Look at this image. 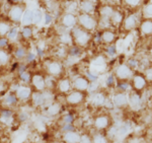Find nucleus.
Segmentation results:
<instances>
[{
  "instance_id": "32",
  "label": "nucleus",
  "mask_w": 152,
  "mask_h": 143,
  "mask_svg": "<svg viewBox=\"0 0 152 143\" xmlns=\"http://www.w3.org/2000/svg\"><path fill=\"white\" fill-rule=\"evenodd\" d=\"M12 118V113L9 110H3L1 113V122H7L8 120H10Z\"/></svg>"
},
{
  "instance_id": "17",
  "label": "nucleus",
  "mask_w": 152,
  "mask_h": 143,
  "mask_svg": "<svg viewBox=\"0 0 152 143\" xmlns=\"http://www.w3.org/2000/svg\"><path fill=\"white\" fill-rule=\"evenodd\" d=\"M20 23L26 26H31V24L34 23V10H31V9L24 10L23 16V18H21Z\"/></svg>"
},
{
  "instance_id": "51",
  "label": "nucleus",
  "mask_w": 152,
  "mask_h": 143,
  "mask_svg": "<svg viewBox=\"0 0 152 143\" xmlns=\"http://www.w3.org/2000/svg\"><path fill=\"white\" fill-rule=\"evenodd\" d=\"M19 119L21 121H26L28 119V115H26V113H23V114H20V116H19Z\"/></svg>"
},
{
  "instance_id": "18",
  "label": "nucleus",
  "mask_w": 152,
  "mask_h": 143,
  "mask_svg": "<svg viewBox=\"0 0 152 143\" xmlns=\"http://www.w3.org/2000/svg\"><path fill=\"white\" fill-rule=\"evenodd\" d=\"M33 102L35 103L36 106H43L45 105V103H47V98H46L45 93H42L41 92H37L33 93L31 95Z\"/></svg>"
},
{
  "instance_id": "12",
  "label": "nucleus",
  "mask_w": 152,
  "mask_h": 143,
  "mask_svg": "<svg viewBox=\"0 0 152 143\" xmlns=\"http://www.w3.org/2000/svg\"><path fill=\"white\" fill-rule=\"evenodd\" d=\"M128 100H129V105L130 107L133 110H138L141 107V97L138 95L136 92H131L128 95Z\"/></svg>"
},
{
  "instance_id": "43",
  "label": "nucleus",
  "mask_w": 152,
  "mask_h": 143,
  "mask_svg": "<svg viewBox=\"0 0 152 143\" xmlns=\"http://www.w3.org/2000/svg\"><path fill=\"white\" fill-rule=\"evenodd\" d=\"M144 76H145L146 80L152 82V67H149V68L146 69V70H145V75H144Z\"/></svg>"
},
{
  "instance_id": "24",
  "label": "nucleus",
  "mask_w": 152,
  "mask_h": 143,
  "mask_svg": "<svg viewBox=\"0 0 152 143\" xmlns=\"http://www.w3.org/2000/svg\"><path fill=\"white\" fill-rule=\"evenodd\" d=\"M141 33L143 34H152V21H145L141 23Z\"/></svg>"
},
{
  "instance_id": "15",
  "label": "nucleus",
  "mask_w": 152,
  "mask_h": 143,
  "mask_svg": "<svg viewBox=\"0 0 152 143\" xmlns=\"http://www.w3.org/2000/svg\"><path fill=\"white\" fill-rule=\"evenodd\" d=\"M80 140V135L77 132L73 131H68L65 132L63 135V141L65 143H79Z\"/></svg>"
},
{
  "instance_id": "11",
  "label": "nucleus",
  "mask_w": 152,
  "mask_h": 143,
  "mask_svg": "<svg viewBox=\"0 0 152 143\" xmlns=\"http://www.w3.org/2000/svg\"><path fill=\"white\" fill-rule=\"evenodd\" d=\"M31 84L37 88L38 92H43L46 88V80L40 74H36L31 77Z\"/></svg>"
},
{
  "instance_id": "13",
  "label": "nucleus",
  "mask_w": 152,
  "mask_h": 143,
  "mask_svg": "<svg viewBox=\"0 0 152 143\" xmlns=\"http://www.w3.org/2000/svg\"><path fill=\"white\" fill-rule=\"evenodd\" d=\"M15 95L18 100H26L31 98V95H33V93H31V88L28 87V86H19L18 88V90H16Z\"/></svg>"
},
{
  "instance_id": "47",
  "label": "nucleus",
  "mask_w": 152,
  "mask_h": 143,
  "mask_svg": "<svg viewBox=\"0 0 152 143\" xmlns=\"http://www.w3.org/2000/svg\"><path fill=\"white\" fill-rule=\"evenodd\" d=\"M107 84L109 86H114L116 84V80H115V77L113 75H110L109 77L107 78Z\"/></svg>"
},
{
  "instance_id": "52",
  "label": "nucleus",
  "mask_w": 152,
  "mask_h": 143,
  "mask_svg": "<svg viewBox=\"0 0 152 143\" xmlns=\"http://www.w3.org/2000/svg\"><path fill=\"white\" fill-rule=\"evenodd\" d=\"M50 21H51V17L49 14H47V15H46V23H50Z\"/></svg>"
},
{
  "instance_id": "5",
  "label": "nucleus",
  "mask_w": 152,
  "mask_h": 143,
  "mask_svg": "<svg viewBox=\"0 0 152 143\" xmlns=\"http://www.w3.org/2000/svg\"><path fill=\"white\" fill-rule=\"evenodd\" d=\"M73 86H74L75 90H79V92H84L89 88L90 81L86 77L83 76H78L73 81Z\"/></svg>"
},
{
  "instance_id": "53",
  "label": "nucleus",
  "mask_w": 152,
  "mask_h": 143,
  "mask_svg": "<svg viewBox=\"0 0 152 143\" xmlns=\"http://www.w3.org/2000/svg\"><path fill=\"white\" fill-rule=\"evenodd\" d=\"M54 143H63V142H54Z\"/></svg>"
},
{
  "instance_id": "2",
  "label": "nucleus",
  "mask_w": 152,
  "mask_h": 143,
  "mask_svg": "<svg viewBox=\"0 0 152 143\" xmlns=\"http://www.w3.org/2000/svg\"><path fill=\"white\" fill-rule=\"evenodd\" d=\"M133 75V70L129 67L128 64H120L115 71V76L120 81H127L128 79H132Z\"/></svg>"
},
{
  "instance_id": "55",
  "label": "nucleus",
  "mask_w": 152,
  "mask_h": 143,
  "mask_svg": "<svg viewBox=\"0 0 152 143\" xmlns=\"http://www.w3.org/2000/svg\"><path fill=\"white\" fill-rule=\"evenodd\" d=\"M151 56H152V50H151Z\"/></svg>"
},
{
  "instance_id": "29",
  "label": "nucleus",
  "mask_w": 152,
  "mask_h": 143,
  "mask_svg": "<svg viewBox=\"0 0 152 143\" xmlns=\"http://www.w3.org/2000/svg\"><path fill=\"white\" fill-rule=\"evenodd\" d=\"M10 29H11L10 26H9L8 23H4V21H1V23H0V36H1V38H3L6 34H8Z\"/></svg>"
},
{
  "instance_id": "19",
  "label": "nucleus",
  "mask_w": 152,
  "mask_h": 143,
  "mask_svg": "<svg viewBox=\"0 0 152 143\" xmlns=\"http://www.w3.org/2000/svg\"><path fill=\"white\" fill-rule=\"evenodd\" d=\"M107 102V97L104 92H96L92 97V103L94 106H102Z\"/></svg>"
},
{
  "instance_id": "4",
  "label": "nucleus",
  "mask_w": 152,
  "mask_h": 143,
  "mask_svg": "<svg viewBox=\"0 0 152 143\" xmlns=\"http://www.w3.org/2000/svg\"><path fill=\"white\" fill-rule=\"evenodd\" d=\"M147 85V80L145 76L142 74H134L132 77V86L135 92H140L144 89Z\"/></svg>"
},
{
  "instance_id": "31",
  "label": "nucleus",
  "mask_w": 152,
  "mask_h": 143,
  "mask_svg": "<svg viewBox=\"0 0 152 143\" xmlns=\"http://www.w3.org/2000/svg\"><path fill=\"white\" fill-rule=\"evenodd\" d=\"M18 100V97H16V95L11 93V95H6L5 98H4V103H5V105H7V106H11V105H14Z\"/></svg>"
},
{
  "instance_id": "27",
  "label": "nucleus",
  "mask_w": 152,
  "mask_h": 143,
  "mask_svg": "<svg viewBox=\"0 0 152 143\" xmlns=\"http://www.w3.org/2000/svg\"><path fill=\"white\" fill-rule=\"evenodd\" d=\"M8 62H9L8 53L4 49H1V51H0V63H1V66L6 65Z\"/></svg>"
},
{
  "instance_id": "48",
  "label": "nucleus",
  "mask_w": 152,
  "mask_h": 143,
  "mask_svg": "<svg viewBox=\"0 0 152 143\" xmlns=\"http://www.w3.org/2000/svg\"><path fill=\"white\" fill-rule=\"evenodd\" d=\"M6 45H7V39L1 38V40H0V46H1V49H3Z\"/></svg>"
},
{
  "instance_id": "34",
  "label": "nucleus",
  "mask_w": 152,
  "mask_h": 143,
  "mask_svg": "<svg viewBox=\"0 0 152 143\" xmlns=\"http://www.w3.org/2000/svg\"><path fill=\"white\" fill-rule=\"evenodd\" d=\"M143 14L148 18H152V2L145 5L143 9Z\"/></svg>"
},
{
  "instance_id": "49",
  "label": "nucleus",
  "mask_w": 152,
  "mask_h": 143,
  "mask_svg": "<svg viewBox=\"0 0 152 143\" xmlns=\"http://www.w3.org/2000/svg\"><path fill=\"white\" fill-rule=\"evenodd\" d=\"M127 4H132V6H137L138 4H140V1H132V0H128L126 1Z\"/></svg>"
},
{
  "instance_id": "16",
  "label": "nucleus",
  "mask_w": 152,
  "mask_h": 143,
  "mask_svg": "<svg viewBox=\"0 0 152 143\" xmlns=\"http://www.w3.org/2000/svg\"><path fill=\"white\" fill-rule=\"evenodd\" d=\"M137 23H138V19H137L136 15L134 14H131V15H128L125 18L124 21V28L127 31H130V29H133L136 28Z\"/></svg>"
},
{
  "instance_id": "50",
  "label": "nucleus",
  "mask_w": 152,
  "mask_h": 143,
  "mask_svg": "<svg viewBox=\"0 0 152 143\" xmlns=\"http://www.w3.org/2000/svg\"><path fill=\"white\" fill-rule=\"evenodd\" d=\"M26 57H28V61H29V60H31V61H33L34 59H35L36 56H35V54H34V53H28V56H26Z\"/></svg>"
},
{
  "instance_id": "8",
  "label": "nucleus",
  "mask_w": 152,
  "mask_h": 143,
  "mask_svg": "<svg viewBox=\"0 0 152 143\" xmlns=\"http://www.w3.org/2000/svg\"><path fill=\"white\" fill-rule=\"evenodd\" d=\"M23 9L21 6H18V5H14L12 6L9 10V17L12 21L14 23H18V21H21V18L23 16Z\"/></svg>"
},
{
  "instance_id": "35",
  "label": "nucleus",
  "mask_w": 152,
  "mask_h": 143,
  "mask_svg": "<svg viewBox=\"0 0 152 143\" xmlns=\"http://www.w3.org/2000/svg\"><path fill=\"white\" fill-rule=\"evenodd\" d=\"M18 28H12L10 31H9L8 34H7V37L9 39V40H15L16 38H18Z\"/></svg>"
},
{
  "instance_id": "21",
  "label": "nucleus",
  "mask_w": 152,
  "mask_h": 143,
  "mask_svg": "<svg viewBox=\"0 0 152 143\" xmlns=\"http://www.w3.org/2000/svg\"><path fill=\"white\" fill-rule=\"evenodd\" d=\"M116 40V34L112 31H104L102 34V41L105 44H112Z\"/></svg>"
},
{
  "instance_id": "26",
  "label": "nucleus",
  "mask_w": 152,
  "mask_h": 143,
  "mask_svg": "<svg viewBox=\"0 0 152 143\" xmlns=\"http://www.w3.org/2000/svg\"><path fill=\"white\" fill-rule=\"evenodd\" d=\"M92 143H109V140L104 134L99 133V134H95L92 137Z\"/></svg>"
},
{
  "instance_id": "45",
  "label": "nucleus",
  "mask_w": 152,
  "mask_h": 143,
  "mask_svg": "<svg viewBox=\"0 0 152 143\" xmlns=\"http://www.w3.org/2000/svg\"><path fill=\"white\" fill-rule=\"evenodd\" d=\"M128 66L132 69V70H133L134 68L138 67V61L135 60V59H130L129 62H128Z\"/></svg>"
},
{
  "instance_id": "36",
  "label": "nucleus",
  "mask_w": 152,
  "mask_h": 143,
  "mask_svg": "<svg viewBox=\"0 0 152 143\" xmlns=\"http://www.w3.org/2000/svg\"><path fill=\"white\" fill-rule=\"evenodd\" d=\"M111 23H112L111 18H102V21H99V26H100V28L107 29L111 26Z\"/></svg>"
},
{
  "instance_id": "39",
  "label": "nucleus",
  "mask_w": 152,
  "mask_h": 143,
  "mask_svg": "<svg viewBox=\"0 0 152 143\" xmlns=\"http://www.w3.org/2000/svg\"><path fill=\"white\" fill-rule=\"evenodd\" d=\"M79 143H92V138L89 137L87 134L80 135V140Z\"/></svg>"
},
{
  "instance_id": "37",
  "label": "nucleus",
  "mask_w": 152,
  "mask_h": 143,
  "mask_svg": "<svg viewBox=\"0 0 152 143\" xmlns=\"http://www.w3.org/2000/svg\"><path fill=\"white\" fill-rule=\"evenodd\" d=\"M80 49L79 47H73V48H71V50L69 52V55L71 57H78V56H80Z\"/></svg>"
},
{
  "instance_id": "30",
  "label": "nucleus",
  "mask_w": 152,
  "mask_h": 143,
  "mask_svg": "<svg viewBox=\"0 0 152 143\" xmlns=\"http://www.w3.org/2000/svg\"><path fill=\"white\" fill-rule=\"evenodd\" d=\"M130 129V126L128 123H125V124L121 125L120 127H118V133L117 135H119V136H125V135L128 133Z\"/></svg>"
},
{
  "instance_id": "22",
  "label": "nucleus",
  "mask_w": 152,
  "mask_h": 143,
  "mask_svg": "<svg viewBox=\"0 0 152 143\" xmlns=\"http://www.w3.org/2000/svg\"><path fill=\"white\" fill-rule=\"evenodd\" d=\"M58 87H59V90L61 92H68L71 88V82L69 79L67 78H64V79H61L60 82L58 84Z\"/></svg>"
},
{
  "instance_id": "23",
  "label": "nucleus",
  "mask_w": 152,
  "mask_h": 143,
  "mask_svg": "<svg viewBox=\"0 0 152 143\" xmlns=\"http://www.w3.org/2000/svg\"><path fill=\"white\" fill-rule=\"evenodd\" d=\"M114 13H115L114 9L110 5H105L104 7H102V9H100V15H102V18H112Z\"/></svg>"
},
{
  "instance_id": "10",
  "label": "nucleus",
  "mask_w": 152,
  "mask_h": 143,
  "mask_svg": "<svg viewBox=\"0 0 152 143\" xmlns=\"http://www.w3.org/2000/svg\"><path fill=\"white\" fill-rule=\"evenodd\" d=\"M110 125V118L107 115L97 116L94 119V127L97 130H104Z\"/></svg>"
},
{
  "instance_id": "6",
  "label": "nucleus",
  "mask_w": 152,
  "mask_h": 143,
  "mask_svg": "<svg viewBox=\"0 0 152 143\" xmlns=\"http://www.w3.org/2000/svg\"><path fill=\"white\" fill-rule=\"evenodd\" d=\"M83 100H84V95L82 93V92H79V90L71 92L66 97V102L70 103V105H78V103H82Z\"/></svg>"
},
{
  "instance_id": "3",
  "label": "nucleus",
  "mask_w": 152,
  "mask_h": 143,
  "mask_svg": "<svg viewBox=\"0 0 152 143\" xmlns=\"http://www.w3.org/2000/svg\"><path fill=\"white\" fill-rule=\"evenodd\" d=\"M77 21L82 26V29L87 32L94 29L97 26V21L90 14H86V13L79 14V16L77 17Z\"/></svg>"
},
{
  "instance_id": "9",
  "label": "nucleus",
  "mask_w": 152,
  "mask_h": 143,
  "mask_svg": "<svg viewBox=\"0 0 152 143\" xmlns=\"http://www.w3.org/2000/svg\"><path fill=\"white\" fill-rule=\"evenodd\" d=\"M61 23H62V26H65L66 29H72L76 26V23H77L78 21L74 14L69 12V13H66L62 16Z\"/></svg>"
},
{
  "instance_id": "25",
  "label": "nucleus",
  "mask_w": 152,
  "mask_h": 143,
  "mask_svg": "<svg viewBox=\"0 0 152 143\" xmlns=\"http://www.w3.org/2000/svg\"><path fill=\"white\" fill-rule=\"evenodd\" d=\"M60 111H61V106L59 105L58 103H51L48 107L47 113L50 116H56L60 113Z\"/></svg>"
},
{
  "instance_id": "42",
  "label": "nucleus",
  "mask_w": 152,
  "mask_h": 143,
  "mask_svg": "<svg viewBox=\"0 0 152 143\" xmlns=\"http://www.w3.org/2000/svg\"><path fill=\"white\" fill-rule=\"evenodd\" d=\"M73 120H74L73 119V116H71V115H66L63 117V122H64V124L66 125H71Z\"/></svg>"
},
{
  "instance_id": "1",
  "label": "nucleus",
  "mask_w": 152,
  "mask_h": 143,
  "mask_svg": "<svg viewBox=\"0 0 152 143\" xmlns=\"http://www.w3.org/2000/svg\"><path fill=\"white\" fill-rule=\"evenodd\" d=\"M72 37L74 39L75 43L77 44V47H84L86 46L90 41V34L87 31L83 29H75L73 31Z\"/></svg>"
},
{
  "instance_id": "14",
  "label": "nucleus",
  "mask_w": 152,
  "mask_h": 143,
  "mask_svg": "<svg viewBox=\"0 0 152 143\" xmlns=\"http://www.w3.org/2000/svg\"><path fill=\"white\" fill-rule=\"evenodd\" d=\"M47 70H48L49 74H51L52 76H58L61 74L63 69H62V65H61L60 63L56 62V61H53V62L48 64Z\"/></svg>"
},
{
  "instance_id": "41",
  "label": "nucleus",
  "mask_w": 152,
  "mask_h": 143,
  "mask_svg": "<svg viewBox=\"0 0 152 143\" xmlns=\"http://www.w3.org/2000/svg\"><path fill=\"white\" fill-rule=\"evenodd\" d=\"M31 34H33V31H31V29L28 28V26H26V28L23 29V38H31Z\"/></svg>"
},
{
  "instance_id": "46",
  "label": "nucleus",
  "mask_w": 152,
  "mask_h": 143,
  "mask_svg": "<svg viewBox=\"0 0 152 143\" xmlns=\"http://www.w3.org/2000/svg\"><path fill=\"white\" fill-rule=\"evenodd\" d=\"M107 54L109 56H114L116 54V47L115 46H109L107 49Z\"/></svg>"
},
{
  "instance_id": "54",
  "label": "nucleus",
  "mask_w": 152,
  "mask_h": 143,
  "mask_svg": "<svg viewBox=\"0 0 152 143\" xmlns=\"http://www.w3.org/2000/svg\"><path fill=\"white\" fill-rule=\"evenodd\" d=\"M151 97H152V89H151Z\"/></svg>"
},
{
  "instance_id": "38",
  "label": "nucleus",
  "mask_w": 152,
  "mask_h": 143,
  "mask_svg": "<svg viewBox=\"0 0 152 143\" xmlns=\"http://www.w3.org/2000/svg\"><path fill=\"white\" fill-rule=\"evenodd\" d=\"M20 80L23 81V82H29V81L31 80V75H29L28 72H26V71H23V73L20 74Z\"/></svg>"
},
{
  "instance_id": "33",
  "label": "nucleus",
  "mask_w": 152,
  "mask_h": 143,
  "mask_svg": "<svg viewBox=\"0 0 152 143\" xmlns=\"http://www.w3.org/2000/svg\"><path fill=\"white\" fill-rule=\"evenodd\" d=\"M43 19V12L40 9H35L34 10V23H39Z\"/></svg>"
},
{
  "instance_id": "28",
  "label": "nucleus",
  "mask_w": 152,
  "mask_h": 143,
  "mask_svg": "<svg viewBox=\"0 0 152 143\" xmlns=\"http://www.w3.org/2000/svg\"><path fill=\"white\" fill-rule=\"evenodd\" d=\"M14 56H15L16 59H23L28 56V53H26V51L24 48H23V47H18V48H16V50L14 51Z\"/></svg>"
},
{
  "instance_id": "44",
  "label": "nucleus",
  "mask_w": 152,
  "mask_h": 143,
  "mask_svg": "<svg viewBox=\"0 0 152 143\" xmlns=\"http://www.w3.org/2000/svg\"><path fill=\"white\" fill-rule=\"evenodd\" d=\"M111 21H114V23H120V21H122V16H121V14H120L119 12H116V11H115V13L113 14V16H112Z\"/></svg>"
},
{
  "instance_id": "40",
  "label": "nucleus",
  "mask_w": 152,
  "mask_h": 143,
  "mask_svg": "<svg viewBox=\"0 0 152 143\" xmlns=\"http://www.w3.org/2000/svg\"><path fill=\"white\" fill-rule=\"evenodd\" d=\"M72 41V37L68 34H63L61 36V42L63 44H70V42Z\"/></svg>"
},
{
  "instance_id": "20",
  "label": "nucleus",
  "mask_w": 152,
  "mask_h": 143,
  "mask_svg": "<svg viewBox=\"0 0 152 143\" xmlns=\"http://www.w3.org/2000/svg\"><path fill=\"white\" fill-rule=\"evenodd\" d=\"M80 9L83 13H86V14H90L92 11L94 10V2L91 1H82L80 3Z\"/></svg>"
},
{
  "instance_id": "7",
  "label": "nucleus",
  "mask_w": 152,
  "mask_h": 143,
  "mask_svg": "<svg viewBox=\"0 0 152 143\" xmlns=\"http://www.w3.org/2000/svg\"><path fill=\"white\" fill-rule=\"evenodd\" d=\"M113 102H114V105L118 108L126 107V106L129 103L128 95H127L126 92H119L114 95V98H113Z\"/></svg>"
}]
</instances>
